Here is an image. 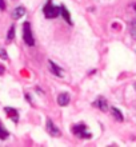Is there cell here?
Listing matches in <instances>:
<instances>
[{
  "mask_svg": "<svg viewBox=\"0 0 136 147\" xmlns=\"http://www.w3.org/2000/svg\"><path fill=\"white\" fill-rule=\"evenodd\" d=\"M71 132L79 139H92V132L88 130V126L86 123H75L71 127Z\"/></svg>",
  "mask_w": 136,
  "mask_h": 147,
  "instance_id": "obj_1",
  "label": "cell"
},
{
  "mask_svg": "<svg viewBox=\"0 0 136 147\" xmlns=\"http://www.w3.org/2000/svg\"><path fill=\"white\" fill-rule=\"evenodd\" d=\"M43 15L46 19H55L60 15V7L55 5L52 0H47L43 7Z\"/></svg>",
  "mask_w": 136,
  "mask_h": 147,
  "instance_id": "obj_2",
  "label": "cell"
},
{
  "mask_svg": "<svg viewBox=\"0 0 136 147\" xmlns=\"http://www.w3.org/2000/svg\"><path fill=\"white\" fill-rule=\"evenodd\" d=\"M23 40L28 47L35 46V38L32 34V27L29 22H24L23 23Z\"/></svg>",
  "mask_w": 136,
  "mask_h": 147,
  "instance_id": "obj_3",
  "label": "cell"
},
{
  "mask_svg": "<svg viewBox=\"0 0 136 147\" xmlns=\"http://www.w3.org/2000/svg\"><path fill=\"white\" fill-rule=\"evenodd\" d=\"M46 130L51 136H59L60 135V130H59V127L51 119L46 120Z\"/></svg>",
  "mask_w": 136,
  "mask_h": 147,
  "instance_id": "obj_4",
  "label": "cell"
},
{
  "mask_svg": "<svg viewBox=\"0 0 136 147\" xmlns=\"http://www.w3.org/2000/svg\"><path fill=\"white\" fill-rule=\"evenodd\" d=\"M48 67H50V71L52 75H55V76H58V78L64 76V70H63L62 67H59L54 60H51V59L48 60Z\"/></svg>",
  "mask_w": 136,
  "mask_h": 147,
  "instance_id": "obj_5",
  "label": "cell"
},
{
  "mask_svg": "<svg viewBox=\"0 0 136 147\" xmlns=\"http://www.w3.org/2000/svg\"><path fill=\"white\" fill-rule=\"evenodd\" d=\"M92 106H93V107H96V109H99L100 111H103V112H105L107 110H108V107H109L107 99H105V98H103V96L96 98V99L92 102Z\"/></svg>",
  "mask_w": 136,
  "mask_h": 147,
  "instance_id": "obj_6",
  "label": "cell"
},
{
  "mask_svg": "<svg viewBox=\"0 0 136 147\" xmlns=\"http://www.w3.org/2000/svg\"><path fill=\"white\" fill-rule=\"evenodd\" d=\"M4 112L7 114V116L13 122V123H19L20 114L16 109H13V107H4Z\"/></svg>",
  "mask_w": 136,
  "mask_h": 147,
  "instance_id": "obj_7",
  "label": "cell"
},
{
  "mask_svg": "<svg viewBox=\"0 0 136 147\" xmlns=\"http://www.w3.org/2000/svg\"><path fill=\"white\" fill-rule=\"evenodd\" d=\"M71 102V96L68 92H60L58 95V105L60 107H66V106L70 105Z\"/></svg>",
  "mask_w": 136,
  "mask_h": 147,
  "instance_id": "obj_8",
  "label": "cell"
},
{
  "mask_svg": "<svg viewBox=\"0 0 136 147\" xmlns=\"http://www.w3.org/2000/svg\"><path fill=\"white\" fill-rule=\"evenodd\" d=\"M25 13H27V9H25V7H23V5H19V7H16L15 9L11 12V16H12V19L19 20V19H21L23 16H25Z\"/></svg>",
  "mask_w": 136,
  "mask_h": 147,
  "instance_id": "obj_9",
  "label": "cell"
},
{
  "mask_svg": "<svg viewBox=\"0 0 136 147\" xmlns=\"http://www.w3.org/2000/svg\"><path fill=\"white\" fill-rule=\"evenodd\" d=\"M60 16H62L63 19L66 20L70 26H74V22H72L71 13H70V11H68V8H67L64 4H62V5H60Z\"/></svg>",
  "mask_w": 136,
  "mask_h": 147,
  "instance_id": "obj_10",
  "label": "cell"
},
{
  "mask_svg": "<svg viewBox=\"0 0 136 147\" xmlns=\"http://www.w3.org/2000/svg\"><path fill=\"white\" fill-rule=\"evenodd\" d=\"M111 114H112V116L117 120V122H123V120H124L123 112L117 109V107H111Z\"/></svg>",
  "mask_w": 136,
  "mask_h": 147,
  "instance_id": "obj_11",
  "label": "cell"
},
{
  "mask_svg": "<svg viewBox=\"0 0 136 147\" xmlns=\"http://www.w3.org/2000/svg\"><path fill=\"white\" fill-rule=\"evenodd\" d=\"M9 138V131L4 127V124L0 122V140H7Z\"/></svg>",
  "mask_w": 136,
  "mask_h": 147,
  "instance_id": "obj_12",
  "label": "cell"
},
{
  "mask_svg": "<svg viewBox=\"0 0 136 147\" xmlns=\"http://www.w3.org/2000/svg\"><path fill=\"white\" fill-rule=\"evenodd\" d=\"M13 39H15V26L12 24L11 27L8 28V32H7V43H11Z\"/></svg>",
  "mask_w": 136,
  "mask_h": 147,
  "instance_id": "obj_13",
  "label": "cell"
},
{
  "mask_svg": "<svg viewBox=\"0 0 136 147\" xmlns=\"http://www.w3.org/2000/svg\"><path fill=\"white\" fill-rule=\"evenodd\" d=\"M129 34H131V36L136 40V20H133V22L129 23Z\"/></svg>",
  "mask_w": 136,
  "mask_h": 147,
  "instance_id": "obj_14",
  "label": "cell"
},
{
  "mask_svg": "<svg viewBox=\"0 0 136 147\" xmlns=\"http://www.w3.org/2000/svg\"><path fill=\"white\" fill-rule=\"evenodd\" d=\"M0 59H3V60H7L8 59L7 51L4 50V48H0Z\"/></svg>",
  "mask_w": 136,
  "mask_h": 147,
  "instance_id": "obj_15",
  "label": "cell"
},
{
  "mask_svg": "<svg viewBox=\"0 0 136 147\" xmlns=\"http://www.w3.org/2000/svg\"><path fill=\"white\" fill-rule=\"evenodd\" d=\"M24 96H25V99H27V102L29 103V105H33V98L31 96V94L25 92V94H24Z\"/></svg>",
  "mask_w": 136,
  "mask_h": 147,
  "instance_id": "obj_16",
  "label": "cell"
},
{
  "mask_svg": "<svg viewBox=\"0 0 136 147\" xmlns=\"http://www.w3.org/2000/svg\"><path fill=\"white\" fill-rule=\"evenodd\" d=\"M0 9H1V11L5 9V1H4V0H0Z\"/></svg>",
  "mask_w": 136,
  "mask_h": 147,
  "instance_id": "obj_17",
  "label": "cell"
},
{
  "mask_svg": "<svg viewBox=\"0 0 136 147\" xmlns=\"http://www.w3.org/2000/svg\"><path fill=\"white\" fill-rule=\"evenodd\" d=\"M4 72H5V67L0 63V75H4Z\"/></svg>",
  "mask_w": 136,
  "mask_h": 147,
  "instance_id": "obj_18",
  "label": "cell"
},
{
  "mask_svg": "<svg viewBox=\"0 0 136 147\" xmlns=\"http://www.w3.org/2000/svg\"><path fill=\"white\" fill-rule=\"evenodd\" d=\"M36 92H38V94H39V95H42V94H44V91H43V90H42V88H40V87H36Z\"/></svg>",
  "mask_w": 136,
  "mask_h": 147,
  "instance_id": "obj_19",
  "label": "cell"
},
{
  "mask_svg": "<svg viewBox=\"0 0 136 147\" xmlns=\"http://www.w3.org/2000/svg\"><path fill=\"white\" fill-rule=\"evenodd\" d=\"M95 72H97V71H96V70H91V71H90V75H93Z\"/></svg>",
  "mask_w": 136,
  "mask_h": 147,
  "instance_id": "obj_20",
  "label": "cell"
},
{
  "mask_svg": "<svg viewBox=\"0 0 136 147\" xmlns=\"http://www.w3.org/2000/svg\"><path fill=\"white\" fill-rule=\"evenodd\" d=\"M132 8H133V9H135V11H136V3H132Z\"/></svg>",
  "mask_w": 136,
  "mask_h": 147,
  "instance_id": "obj_21",
  "label": "cell"
},
{
  "mask_svg": "<svg viewBox=\"0 0 136 147\" xmlns=\"http://www.w3.org/2000/svg\"><path fill=\"white\" fill-rule=\"evenodd\" d=\"M133 87H135V90H136V83H135V84H133Z\"/></svg>",
  "mask_w": 136,
  "mask_h": 147,
  "instance_id": "obj_22",
  "label": "cell"
}]
</instances>
